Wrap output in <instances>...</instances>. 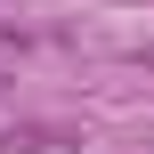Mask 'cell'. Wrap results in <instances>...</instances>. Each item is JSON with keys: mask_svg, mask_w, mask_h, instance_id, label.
<instances>
[{"mask_svg": "<svg viewBox=\"0 0 154 154\" xmlns=\"http://www.w3.org/2000/svg\"><path fill=\"white\" fill-rule=\"evenodd\" d=\"M0 154H81V130H57V122H16Z\"/></svg>", "mask_w": 154, "mask_h": 154, "instance_id": "cell-1", "label": "cell"}, {"mask_svg": "<svg viewBox=\"0 0 154 154\" xmlns=\"http://www.w3.org/2000/svg\"><path fill=\"white\" fill-rule=\"evenodd\" d=\"M24 49H32V32L24 24H0V57H24Z\"/></svg>", "mask_w": 154, "mask_h": 154, "instance_id": "cell-2", "label": "cell"}]
</instances>
